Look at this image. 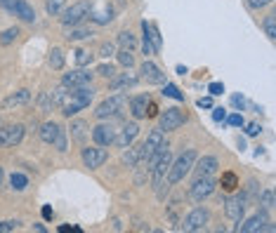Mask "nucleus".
<instances>
[{"mask_svg":"<svg viewBox=\"0 0 276 233\" xmlns=\"http://www.w3.org/2000/svg\"><path fill=\"white\" fill-rule=\"evenodd\" d=\"M269 2H274V0H248V7H250V10H262Z\"/></svg>","mask_w":276,"mask_h":233,"instance_id":"c03bdc74","label":"nucleus"},{"mask_svg":"<svg viewBox=\"0 0 276 233\" xmlns=\"http://www.w3.org/2000/svg\"><path fill=\"white\" fill-rule=\"evenodd\" d=\"M220 184H222L224 191H234L236 186H238V177H236L234 172H224L222 179H220Z\"/></svg>","mask_w":276,"mask_h":233,"instance_id":"c756f323","label":"nucleus"},{"mask_svg":"<svg viewBox=\"0 0 276 233\" xmlns=\"http://www.w3.org/2000/svg\"><path fill=\"white\" fill-rule=\"evenodd\" d=\"M139 73H142V78H144L147 83H154V85H163V83H165V73H163V71H160L154 62H149V59L142 64Z\"/></svg>","mask_w":276,"mask_h":233,"instance_id":"dca6fc26","label":"nucleus"},{"mask_svg":"<svg viewBox=\"0 0 276 233\" xmlns=\"http://www.w3.org/2000/svg\"><path fill=\"white\" fill-rule=\"evenodd\" d=\"M265 33H267V38L269 40H274L276 38V14H269V17H265Z\"/></svg>","mask_w":276,"mask_h":233,"instance_id":"2f4dec72","label":"nucleus"},{"mask_svg":"<svg viewBox=\"0 0 276 233\" xmlns=\"http://www.w3.org/2000/svg\"><path fill=\"white\" fill-rule=\"evenodd\" d=\"M227 120H229V125H234V127H241L245 123L243 120V116H241V113H234V116H229L227 118Z\"/></svg>","mask_w":276,"mask_h":233,"instance_id":"49530a36","label":"nucleus"},{"mask_svg":"<svg viewBox=\"0 0 276 233\" xmlns=\"http://www.w3.org/2000/svg\"><path fill=\"white\" fill-rule=\"evenodd\" d=\"M24 125H7V139H5V146H17L21 139H24Z\"/></svg>","mask_w":276,"mask_h":233,"instance_id":"b1692460","label":"nucleus"},{"mask_svg":"<svg viewBox=\"0 0 276 233\" xmlns=\"http://www.w3.org/2000/svg\"><path fill=\"white\" fill-rule=\"evenodd\" d=\"M17 35H19V29L14 26V29H5V31L0 33V45H10V42L17 40Z\"/></svg>","mask_w":276,"mask_h":233,"instance_id":"f704fd0d","label":"nucleus"},{"mask_svg":"<svg viewBox=\"0 0 276 233\" xmlns=\"http://www.w3.org/2000/svg\"><path fill=\"white\" fill-rule=\"evenodd\" d=\"M0 181H2V167H0Z\"/></svg>","mask_w":276,"mask_h":233,"instance_id":"6e6d98bb","label":"nucleus"},{"mask_svg":"<svg viewBox=\"0 0 276 233\" xmlns=\"http://www.w3.org/2000/svg\"><path fill=\"white\" fill-rule=\"evenodd\" d=\"M257 200H260V205H262V210H272L274 207V191L272 189H265V191H260L257 193Z\"/></svg>","mask_w":276,"mask_h":233,"instance_id":"cd10ccee","label":"nucleus"},{"mask_svg":"<svg viewBox=\"0 0 276 233\" xmlns=\"http://www.w3.org/2000/svg\"><path fill=\"white\" fill-rule=\"evenodd\" d=\"M38 106H40V111H42V113L52 111V108H54L52 95H50V92H40V97H38Z\"/></svg>","mask_w":276,"mask_h":233,"instance_id":"72a5a7b5","label":"nucleus"},{"mask_svg":"<svg viewBox=\"0 0 276 233\" xmlns=\"http://www.w3.org/2000/svg\"><path fill=\"white\" fill-rule=\"evenodd\" d=\"M83 165L87 169H97L102 167L106 160H109V151H106L104 146H85L83 148Z\"/></svg>","mask_w":276,"mask_h":233,"instance_id":"0eeeda50","label":"nucleus"},{"mask_svg":"<svg viewBox=\"0 0 276 233\" xmlns=\"http://www.w3.org/2000/svg\"><path fill=\"white\" fill-rule=\"evenodd\" d=\"M212 120H217V123H222V120H227V111H224L222 106L212 108Z\"/></svg>","mask_w":276,"mask_h":233,"instance_id":"a18cd8bd","label":"nucleus"},{"mask_svg":"<svg viewBox=\"0 0 276 233\" xmlns=\"http://www.w3.org/2000/svg\"><path fill=\"white\" fill-rule=\"evenodd\" d=\"M118 45H120L123 50L135 52V47H137V38H135L130 31H120V33H118Z\"/></svg>","mask_w":276,"mask_h":233,"instance_id":"bb28decb","label":"nucleus"},{"mask_svg":"<svg viewBox=\"0 0 276 233\" xmlns=\"http://www.w3.org/2000/svg\"><path fill=\"white\" fill-rule=\"evenodd\" d=\"M76 62H78V66H87V64L92 62V54L85 52V50H78L76 52Z\"/></svg>","mask_w":276,"mask_h":233,"instance_id":"a19ab883","label":"nucleus"},{"mask_svg":"<svg viewBox=\"0 0 276 233\" xmlns=\"http://www.w3.org/2000/svg\"><path fill=\"white\" fill-rule=\"evenodd\" d=\"M90 35H92V29H90V26L76 24V26H66V29H64V38H66L69 42L85 40V38H90Z\"/></svg>","mask_w":276,"mask_h":233,"instance_id":"6ab92c4d","label":"nucleus"},{"mask_svg":"<svg viewBox=\"0 0 276 233\" xmlns=\"http://www.w3.org/2000/svg\"><path fill=\"white\" fill-rule=\"evenodd\" d=\"M97 75H102V78H114V75H116V68H114L111 64H99V66H97Z\"/></svg>","mask_w":276,"mask_h":233,"instance_id":"ea45409f","label":"nucleus"},{"mask_svg":"<svg viewBox=\"0 0 276 233\" xmlns=\"http://www.w3.org/2000/svg\"><path fill=\"white\" fill-rule=\"evenodd\" d=\"M158 116V106L154 104L151 99H149V104H147V118H156Z\"/></svg>","mask_w":276,"mask_h":233,"instance_id":"8fccbe9b","label":"nucleus"},{"mask_svg":"<svg viewBox=\"0 0 276 233\" xmlns=\"http://www.w3.org/2000/svg\"><path fill=\"white\" fill-rule=\"evenodd\" d=\"M142 52H144V57H151V54H156V47L151 45V40H149L147 35H144V40H142Z\"/></svg>","mask_w":276,"mask_h":233,"instance_id":"79ce46f5","label":"nucleus"},{"mask_svg":"<svg viewBox=\"0 0 276 233\" xmlns=\"http://www.w3.org/2000/svg\"><path fill=\"white\" fill-rule=\"evenodd\" d=\"M210 222V212L205 210V207H196V210H191L187 214V219H184V231H203L205 229V224Z\"/></svg>","mask_w":276,"mask_h":233,"instance_id":"1a4fd4ad","label":"nucleus"},{"mask_svg":"<svg viewBox=\"0 0 276 233\" xmlns=\"http://www.w3.org/2000/svg\"><path fill=\"white\" fill-rule=\"evenodd\" d=\"M139 83V75L135 73H120L111 78V92H123V90H132Z\"/></svg>","mask_w":276,"mask_h":233,"instance_id":"f3484780","label":"nucleus"},{"mask_svg":"<svg viewBox=\"0 0 276 233\" xmlns=\"http://www.w3.org/2000/svg\"><path fill=\"white\" fill-rule=\"evenodd\" d=\"M245 134H248V137H257V134H260V125H257V123L245 125Z\"/></svg>","mask_w":276,"mask_h":233,"instance_id":"09e8293b","label":"nucleus"},{"mask_svg":"<svg viewBox=\"0 0 276 233\" xmlns=\"http://www.w3.org/2000/svg\"><path fill=\"white\" fill-rule=\"evenodd\" d=\"M10 184L14 191H24L26 186H29V179H26V174H21V172H14L10 177Z\"/></svg>","mask_w":276,"mask_h":233,"instance_id":"7c9ffc66","label":"nucleus"},{"mask_svg":"<svg viewBox=\"0 0 276 233\" xmlns=\"http://www.w3.org/2000/svg\"><path fill=\"white\" fill-rule=\"evenodd\" d=\"M42 217H45V219H50V217H52V207H50V205H45V207H42Z\"/></svg>","mask_w":276,"mask_h":233,"instance_id":"5fc2aeb1","label":"nucleus"},{"mask_svg":"<svg viewBox=\"0 0 276 233\" xmlns=\"http://www.w3.org/2000/svg\"><path fill=\"white\" fill-rule=\"evenodd\" d=\"M163 146H165V132L158 130V127H156V130H151V132L147 134V141L142 144V163H144L147 158H151V156Z\"/></svg>","mask_w":276,"mask_h":233,"instance_id":"6e6552de","label":"nucleus"},{"mask_svg":"<svg viewBox=\"0 0 276 233\" xmlns=\"http://www.w3.org/2000/svg\"><path fill=\"white\" fill-rule=\"evenodd\" d=\"M217 167H220V160L215 156H203V158H198V163H194L191 169L196 172V177H210L217 172Z\"/></svg>","mask_w":276,"mask_h":233,"instance_id":"2eb2a0df","label":"nucleus"},{"mask_svg":"<svg viewBox=\"0 0 276 233\" xmlns=\"http://www.w3.org/2000/svg\"><path fill=\"white\" fill-rule=\"evenodd\" d=\"M45 10H47V14H50V17H57V14H62V12H64V0H47Z\"/></svg>","mask_w":276,"mask_h":233,"instance_id":"c9c22d12","label":"nucleus"},{"mask_svg":"<svg viewBox=\"0 0 276 233\" xmlns=\"http://www.w3.org/2000/svg\"><path fill=\"white\" fill-rule=\"evenodd\" d=\"M31 101V90H19V92H12L5 101H2V108H14V106H24Z\"/></svg>","mask_w":276,"mask_h":233,"instance_id":"412c9836","label":"nucleus"},{"mask_svg":"<svg viewBox=\"0 0 276 233\" xmlns=\"http://www.w3.org/2000/svg\"><path fill=\"white\" fill-rule=\"evenodd\" d=\"M267 222H269V217H267V210L265 212H257L255 217H250L248 222H241L236 226V231L241 233H255V231H265Z\"/></svg>","mask_w":276,"mask_h":233,"instance_id":"4468645a","label":"nucleus"},{"mask_svg":"<svg viewBox=\"0 0 276 233\" xmlns=\"http://www.w3.org/2000/svg\"><path fill=\"white\" fill-rule=\"evenodd\" d=\"M10 10L14 12V17H19L21 21H29V24H33V21H36V10H33L26 0H12Z\"/></svg>","mask_w":276,"mask_h":233,"instance_id":"a211bd4d","label":"nucleus"},{"mask_svg":"<svg viewBox=\"0 0 276 233\" xmlns=\"http://www.w3.org/2000/svg\"><path fill=\"white\" fill-rule=\"evenodd\" d=\"M14 229H17V222H5L0 226V231H14Z\"/></svg>","mask_w":276,"mask_h":233,"instance_id":"864d4df0","label":"nucleus"},{"mask_svg":"<svg viewBox=\"0 0 276 233\" xmlns=\"http://www.w3.org/2000/svg\"><path fill=\"white\" fill-rule=\"evenodd\" d=\"M194 163H196V151H194V148H189L187 153H182L177 160H172V163H170V169H168V177H165L168 184H177V181L184 179L191 172Z\"/></svg>","mask_w":276,"mask_h":233,"instance_id":"f257e3e1","label":"nucleus"},{"mask_svg":"<svg viewBox=\"0 0 276 233\" xmlns=\"http://www.w3.org/2000/svg\"><path fill=\"white\" fill-rule=\"evenodd\" d=\"M147 104H149V95H137L130 99V111H132V116L137 120L147 118Z\"/></svg>","mask_w":276,"mask_h":233,"instance_id":"4be33fe9","label":"nucleus"},{"mask_svg":"<svg viewBox=\"0 0 276 233\" xmlns=\"http://www.w3.org/2000/svg\"><path fill=\"white\" fill-rule=\"evenodd\" d=\"M139 137V125L137 123H125V125L116 130V139H114V144H118L120 148L130 146V144H135V139Z\"/></svg>","mask_w":276,"mask_h":233,"instance_id":"9b49d317","label":"nucleus"},{"mask_svg":"<svg viewBox=\"0 0 276 233\" xmlns=\"http://www.w3.org/2000/svg\"><path fill=\"white\" fill-rule=\"evenodd\" d=\"M208 90H210V97H217V95H222L224 92V85L222 83H210Z\"/></svg>","mask_w":276,"mask_h":233,"instance_id":"de8ad7c7","label":"nucleus"},{"mask_svg":"<svg viewBox=\"0 0 276 233\" xmlns=\"http://www.w3.org/2000/svg\"><path fill=\"white\" fill-rule=\"evenodd\" d=\"M184 123H187V113L182 108H177V106H170L158 116V130H163V132H175Z\"/></svg>","mask_w":276,"mask_h":233,"instance_id":"f03ea898","label":"nucleus"},{"mask_svg":"<svg viewBox=\"0 0 276 233\" xmlns=\"http://www.w3.org/2000/svg\"><path fill=\"white\" fill-rule=\"evenodd\" d=\"M116 57H118V64L120 66H125V68H132L135 66V54L130 52V50H120Z\"/></svg>","mask_w":276,"mask_h":233,"instance_id":"473e14b6","label":"nucleus"},{"mask_svg":"<svg viewBox=\"0 0 276 233\" xmlns=\"http://www.w3.org/2000/svg\"><path fill=\"white\" fill-rule=\"evenodd\" d=\"M232 104L236 106V108H243V106H245V99H243L241 95H234V97H232Z\"/></svg>","mask_w":276,"mask_h":233,"instance_id":"3c124183","label":"nucleus"},{"mask_svg":"<svg viewBox=\"0 0 276 233\" xmlns=\"http://www.w3.org/2000/svg\"><path fill=\"white\" fill-rule=\"evenodd\" d=\"M224 212L232 222H243L245 214V198L243 196H234V198H227L224 200Z\"/></svg>","mask_w":276,"mask_h":233,"instance_id":"f8f14e48","label":"nucleus"},{"mask_svg":"<svg viewBox=\"0 0 276 233\" xmlns=\"http://www.w3.org/2000/svg\"><path fill=\"white\" fill-rule=\"evenodd\" d=\"M52 146L57 148V151H62V153L66 151V134H64V130L59 132V137L54 139V144H52Z\"/></svg>","mask_w":276,"mask_h":233,"instance_id":"37998d69","label":"nucleus"},{"mask_svg":"<svg viewBox=\"0 0 276 233\" xmlns=\"http://www.w3.org/2000/svg\"><path fill=\"white\" fill-rule=\"evenodd\" d=\"M85 137H87V123L85 120H74L71 123V139L85 141Z\"/></svg>","mask_w":276,"mask_h":233,"instance_id":"a878e982","label":"nucleus"},{"mask_svg":"<svg viewBox=\"0 0 276 233\" xmlns=\"http://www.w3.org/2000/svg\"><path fill=\"white\" fill-rule=\"evenodd\" d=\"M127 104V97L120 95V92H116V95H111L109 99H104L102 104L95 108V118H99V120H106V118H114L120 113V108Z\"/></svg>","mask_w":276,"mask_h":233,"instance_id":"7ed1b4c3","label":"nucleus"},{"mask_svg":"<svg viewBox=\"0 0 276 233\" xmlns=\"http://www.w3.org/2000/svg\"><path fill=\"white\" fill-rule=\"evenodd\" d=\"M142 31H144V35H147L149 40H151V45L156 47V52H158L160 47H163V40H160V33L149 24V21H142Z\"/></svg>","mask_w":276,"mask_h":233,"instance_id":"393cba45","label":"nucleus"},{"mask_svg":"<svg viewBox=\"0 0 276 233\" xmlns=\"http://www.w3.org/2000/svg\"><path fill=\"white\" fill-rule=\"evenodd\" d=\"M170 163H172V153H170V148H168V151H165V153H163V156L156 160V165L149 169V172H151V174H149V177H151V186H154L156 191L163 186V181H168L165 177H168Z\"/></svg>","mask_w":276,"mask_h":233,"instance_id":"39448f33","label":"nucleus"},{"mask_svg":"<svg viewBox=\"0 0 276 233\" xmlns=\"http://www.w3.org/2000/svg\"><path fill=\"white\" fill-rule=\"evenodd\" d=\"M90 19L95 21V24H109V21L114 19V17H111V7H106V12H97V14H92Z\"/></svg>","mask_w":276,"mask_h":233,"instance_id":"4c0bfd02","label":"nucleus"},{"mask_svg":"<svg viewBox=\"0 0 276 233\" xmlns=\"http://www.w3.org/2000/svg\"><path fill=\"white\" fill-rule=\"evenodd\" d=\"M198 106H201V108H212V99L210 97H201V99H198Z\"/></svg>","mask_w":276,"mask_h":233,"instance_id":"603ef678","label":"nucleus"},{"mask_svg":"<svg viewBox=\"0 0 276 233\" xmlns=\"http://www.w3.org/2000/svg\"><path fill=\"white\" fill-rule=\"evenodd\" d=\"M90 80H92V73H90V71H85V68H78V71H69V73H64L62 85H66L69 90H74V87L90 85Z\"/></svg>","mask_w":276,"mask_h":233,"instance_id":"ddd939ff","label":"nucleus"},{"mask_svg":"<svg viewBox=\"0 0 276 233\" xmlns=\"http://www.w3.org/2000/svg\"><path fill=\"white\" fill-rule=\"evenodd\" d=\"M90 10H92L90 0H78V2H74L71 7H66L62 12V24L64 26H76L90 14Z\"/></svg>","mask_w":276,"mask_h":233,"instance_id":"20e7f679","label":"nucleus"},{"mask_svg":"<svg viewBox=\"0 0 276 233\" xmlns=\"http://www.w3.org/2000/svg\"><path fill=\"white\" fill-rule=\"evenodd\" d=\"M215 189H217V181L212 179V174L210 177H196V181L191 184L189 196L194 202H201V200H205L208 196H212Z\"/></svg>","mask_w":276,"mask_h":233,"instance_id":"423d86ee","label":"nucleus"},{"mask_svg":"<svg viewBox=\"0 0 276 233\" xmlns=\"http://www.w3.org/2000/svg\"><path fill=\"white\" fill-rule=\"evenodd\" d=\"M50 66H52L54 71H62L64 68V52L59 50V47H52V52H50Z\"/></svg>","mask_w":276,"mask_h":233,"instance_id":"c85d7f7f","label":"nucleus"},{"mask_svg":"<svg viewBox=\"0 0 276 233\" xmlns=\"http://www.w3.org/2000/svg\"><path fill=\"white\" fill-rule=\"evenodd\" d=\"M114 54H116V45H114V42H102L99 57H102V59H109V57H114Z\"/></svg>","mask_w":276,"mask_h":233,"instance_id":"58836bf2","label":"nucleus"},{"mask_svg":"<svg viewBox=\"0 0 276 233\" xmlns=\"http://www.w3.org/2000/svg\"><path fill=\"white\" fill-rule=\"evenodd\" d=\"M120 163L125 165V167L135 169L142 163V146H125V151H123V156H120Z\"/></svg>","mask_w":276,"mask_h":233,"instance_id":"aec40b11","label":"nucleus"},{"mask_svg":"<svg viewBox=\"0 0 276 233\" xmlns=\"http://www.w3.org/2000/svg\"><path fill=\"white\" fill-rule=\"evenodd\" d=\"M59 132H62V127L57 125V123H45L40 127V139L45 144H54V139L59 137Z\"/></svg>","mask_w":276,"mask_h":233,"instance_id":"5701e85b","label":"nucleus"},{"mask_svg":"<svg viewBox=\"0 0 276 233\" xmlns=\"http://www.w3.org/2000/svg\"><path fill=\"white\" fill-rule=\"evenodd\" d=\"M92 139H95L97 146H111L116 139V127L111 123H99L92 127Z\"/></svg>","mask_w":276,"mask_h":233,"instance_id":"9d476101","label":"nucleus"},{"mask_svg":"<svg viewBox=\"0 0 276 233\" xmlns=\"http://www.w3.org/2000/svg\"><path fill=\"white\" fill-rule=\"evenodd\" d=\"M163 95L170 97V99H177V101H182V99H184V95H182L175 85H170V83H163Z\"/></svg>","mask_w":276,"mask_h":233,"instance_id":"e433bc0d","label":"nucleus"}]
</instances>
